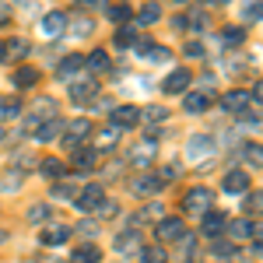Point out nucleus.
I'll return each mask as SVG.
<instances>
[{"label": "nucleus", "mask_w": 263, "mask_h": 263, "mask_svg": "<svg viewBox=\"0 0 263 263\" xmlns=\"http://www.w3.org/2000/svg\"><path fill=\"white\" fill-rule=\"evenodd\" d=\"M35 81H39V70H35V67H18V70H14V84H18V88H32Z\"/></svg>", "instance_id": "bb28decb"}, {"label": "nucleus", "mask_w": 263, "mask_h": 263, "mask_svg": "<svg viewBox=\"0 0 263 263\" xmlns=\"http://www.w3.org/2000/svg\"><path fill=\"white\" fill-rule=\"evenodd\" d=\"M207 4H224V0H207Z\"/></svg>", "instance_id": "5fc2aeb1"}, {"label": "nucleus", "mask_w": 263, "mask_h": 263, "mask_svg": "<svg viewBox=\"0 0 263 263\" xmlns=\"http://www.w3.org/2000/svg\"><path fill=\"white\" fill-rule=\"evenodd\" d=\"M249 162L263 165V144H253V147H249Z\"/></svg>", "instance_id": "a18cd8bd"}, {"label": "nucleus", "mask_w": 263, "mask_h": 263, "mask_svg": "<svg viewBox=\"0 0 263 263\" xmlns=\"http://www.w3.org/2000/svg\"><path fill=\"white\" fill-rule=\"evenodd\" d=\"M158 18H162V7H158V4H147V7H141V14H137L141 25H155Z\"/></svg>", "instance_id": "2f4dec72"}, {"label": "nucleus", "mask_w": 263, "mask_h": 263, "mask_svg": "<svg viewBox=\"0 0 263 263\" xmlns=\"http://www.w3.org/2000/svg\"><path fill=\"white\" fill-rule=\"evenodd\" d=\"M63 28H67V18H63L60 11H53V14L42 18V32H46V35H60Z\"/></svg>", "instance_id": "5701e85b"}, {"label": "nucleus", "mask_w": 263, "mask_h": 263, "mask_svg": "<svg viewBox=\"0 0 263 263\" xmlns=\"http://www.w3.org/2000/svg\"><path fill=\"white\" fill-rule=\"evenodd\" d=\"M141 123V109L137 105H116L112 109V126L116 130H130V126H137Z\"/></svg>", "instance_id": "423d86ee"}, {"label": "nucleus", "mask_w": 263, "mask_h": 263, "mask_svg": "<svg viewBox=\"0 0 263 263\" xmlns=\"http://www.w3.org/2000/svg\"><path fill=\"white\" fill-rule=\"evenodd\" d=\"M78 232H81V235H88V239H91V235H95V221H81V224H78Z\"/></svg>", "instance_id": "de8ad7c7"}, {"label": "nucleus", "mask_w": 263, "mask_h": 263, "mask_svg": "<svg viewBox=\"0 0 263 263\" xmlns=\"http://www.w3.org/2000/svg\"><path fill=\"white\" fill-rule=\"evenodd\" d=\"M224 224H228V218H224L221 211H203V214H200V232H203V235H211V239L224 235Z\"/></svg>", "instance_id": "39448f33"}, {"label": "nucleus", "mask_w": 263, "mask_h": 263, "mask_svg": "<svg viewBox=\"0 0 263 263\" xmlns=\"http://www.w3.org/2000/svg\"><path fill=\"white\" fill-rule=\"evenodd\" d=\"M95 211H99V218H112V214H116V203H112V200H102Z\"/></svg>", "instance_id": "79ce46f5"}, {"label": "nucleus", "mask_w": 263, "mask_h": 263, "mask_svg": "<svg viewBox=\"0 0 263 263\" xmlns=\"http://www.w3.org/2000/svg\"><path fill=\"white\" fill-rule=\"evenodd\" d=\"M214 207V193L207 190V186H193L186 197H182V211L186 214H203V211H211Z\"/></svg>", "instance_id": "f257e3e1"}, {"label": "nucleus", "mask_w": 263, "mask_h": 263, "mask_svg": "<svg viewBox=\"0 0 263 263\" xmlns=\"http://www.w3.org/2000/svg\"><path fill=\"white\" fill-rule=\"evenodd\" d=\"M28 53V39H11V42H4V60H18V57H25Z\"/></svg>", "instance_id": "a878e982"}, {"label": "nucleus", "mask_w": 263, "mask_h": 263, "mask_svg": "<svg viewBox=\"0 0 263 263\" xmlns=\"http://www.w3.org/2000/svg\"><path fill=\"white\" fill-rule=\"evenodd\" d=\"M214 256H235V242H214Z\"/></svg>", "instance_id": "a19ab883"}, {"label": "nucleus", "mask_w": 263, "mask_h": 263, "mask_svg": "<svg viewBox=\"0 0 263 263\" xmlns=\"http://www.w3.org/2000/svg\"><path fill=\"white\" fill-rule=\"evenodd\" d=\"M224 193H246V190H249V176H246L242 168H232V172H228V176H224Z\"/></svg>", "instance_id": "dca6fc26"}, {"label": "nucleus", "mask_w": 263, "mask_h": 263, "mask_svg": "<svg viewBox=\"0 0 263 263\" xmlns=\"http://www.w3.org/2000/svg\"><path fill=\"white\" fill-rule=\"evenodd\" d=\"M141 120L165 123V120H168V109H162V105H147V109H141Z\"/></svg>", "instance_id": "473e14b6"}, {"label": "nucleus", "mask_w": 263, "mask_h": 263, "mask_svg": "<svg viewBox=\"0 0 263 263\" xmlns=\"http://www.w3.org/2000/svg\"><path fill=\"white\" fill-rule=\"evenodd\" d=\"M134 249H141V232H134V228H130V232L116 235V253L126 256V253H134Z\"/></svg>", "instance_id": "aec40b11"}, {"label": "nucleus", "mask_w": 263, "mask_h": 263, "mask_svg": "<svg viewBox=\"0 0 263 263\" xmlns=\"http://www.w3.org/2000/svg\"><path fill=\"white\" fill-rule=\"evenodd\" d=\"M141 263H168V253L162 246H144L141 249Z\"/></svg>", "instance_id": "cd10ccee"}, {"label": "nucleus", "mask_w": 263, "mask_h": 263, "mask_svg": "<svg viewBox=\"0 0 263 263\" xmlns=\"http://www.w3.org/2000/svg\"><path fill=\"white\" fill-rule=\"evenodd\" d=\"M105 14H109V21H116V25H126V21L134 18V11H130L126 4H112V7H109Z\"/></svg>", "instance_id": "c85d7f7f"}, {"label": "nucleus", "mask_w": 263, "mask_h": 263, "mask_svg": "<svg viewBox=\"0 0 263 263\" xmlns=\"http://www.w3.org/2000/svg\"><path fill=\"white\" fill-rule=\"evenodd\" d=\"M49 214H53V207H49V203H35V207H32V211H28V221H49Z\"/></svg>", "instance_id": "c9c22d12"}, {"label": "nucleus", "mask_w": 263, "mask_h": 263, "mask_svg": "<svg viewBox=\"0 0 263 263\" xmlns=\"http://www.w3.org/2000/svg\"><path fill=\"white\" fill-rule=\"evenodd\" d=\"M242 39H246L242 28H232V25L221 28V42H224V46H242Z\"/></svg>", "instance_id": "72a5a7b5"}, {"label": "nucleus", "mask_w": 263, "mask_h": 263, "mask_svg": "<svg viewBox=\"0 0 263 263\" xmlns=\"http://www.w3.org/2000/svg\"><path fill=\"white\" fill-rule=\"evenodd\" d=\"M60 134H63V144H70V147H81L84 137H91V123H88V120H67Z\"/></svg>", "instance_id": "20e7f679"}, {"label": "nucleus", "mask_w": 263, "mask_h": 263, "mask_svg": "<svg viewBox=\"0 0 263 263\" xmlns=\"http://www.w3.org/2000/svg\"><path fill=\"white\" fill-rule=\"evenodd\" d=\"M60 130H63V120H57V116H53V120L39 123V130H35V141H53Z\"/></svg>", "instance_id": "393cba45"}, {"label": "nucleus", "mask_w": 263, "mask_h": 263, "mask_svg": "<svg viewBox=\"0 0 263 263\" xmlns=\"http://www.w3.org/2000/svg\"><path fill=\"white\" fill-rule=\"evenodd\" d=\"M249 91H242V88H232V91H224L221 95V109L224 112H246V105H249Z\"/></svg>", "instance_id": "9b49d317"}, {"label": "nucleus", "mask_w": 263, "mask_h": 263, "mask_svg": "<svg viewBox=\"0 0 263 263\" xmlns=\"http://www.w3.org/2000/svg\"><path fill=\"white\" fill-rule=\"evenodd\" d=\"M99 95V84L91 81V78H81V81H74L70 84V99L78 102V105H88V102Z\"/></svg>", "instance_id": "9d476101"}, {"label": "nucleus", "mask_w": 263, "mask_h": 263, "mask_svg": "<svg viewBox=\"0 0 263 263\" xmlns=\"http://www.w3.org/2000/svg\"><path fill=\"white\" fill-rule=\"evenodd\" d=\"M253 249H256V256H263V232H260V239H256V246H253Z\"/></svg>", "instance_id": "603ef678"}, {"label": "nucleus", "mask_w": 263, "mask_h": 263, "mask_svg": "<svg viewBox=\"0 0 263 263\" xmlns=\"http://www.w3.org/2000/svg\"><path fill=\"white\" fill-rule=\"evenodd\" d=\"M249 214H263V190L260 193H246V203H242Z\"/></svg>", "instance_id": "f704fd0d"}, {"label": "nucleus", "mask_w": 263, "mask_h": 263, "mask_svg": "<svg viewBox=\"0 0 263 263\" xmlns=\"http://www.w3.org/2000/svg\"><path fill=\"white\" fill-rule=\"evenodd\" d=\"M214 151H218L214 137H203V134L190 137V144H186V158H190V162H203V158H214Z\"/></svg>", "instance_id": "7ed1b4c3"}, {"label": "nucleus", "mask_w": 263, "mask_h": 263, "mask_svg": "<svg viewBox=\"0 0 263 263\" xmlns=\"http://www.w3.org/2000/svg\"><path fill=\"white\" fill-rule=\"evenodd\" d=\"M7 18H11V11H7V4H0V25H7Z\"/></svg>", "instance_id": "3c124183"}, {"label": "nucleus", "mask_w": 263, "mask_h": 263, "mask_svg": "<svg viewBox=\"0 0 263 263\" xmlns=\"http://www.w3.org/2000/svg\"><path fill=\"white\" fill-rule=\"evenodd\" d=\"M84 67V57H78V53H70V57H63L60 67H57V78H78Z\"/></svg>", "instance_id": "f3484780"}, {"label": "nucleus", "mask_w": 263, "mask_h": 263, "mask_svg": "<svg viewBox=\"0 0 263 263\" xmlns=\"http://www.w3.org/2000/svg\"><path fill=\"white\" fill-rule=\"evenodd\" d=\"M0 53H4V46H0Z\"/></svg>", "instance_id": "4d7b16f0"}, {"label": "nucleus", "mask_w": 263, "mask_h": 263, "mask_svg": "<svg viewBox=\"0 0 263 263\" xmlns=\"http://www.w3.org/2000/svg\"><path fill=\"white\" fill-rule=\"evenodd\" d=\"M249 99H256V102H263V78L256 84H253V91H249Z\"/></svg>", "instance_id": "09e8293b"}, {"label": "nucleus", "mask_w": 263, "mask_h": 263, "mask_svg": "<svg viewBox=\"0 0 263 263\" xmlns=\"http://www.w3.org/2000/svg\"><path fill=\"white\" fill-rule=\"evenodd\" d=\"M224 235H228L232 242H242V239H253V235H256V228H253V221L239 218V221H228V224H224Z\"/></svg>", "instance_id": "ddd939ff"}, {"label": "nucleus", "mask_w": 263, "mask_h": 263, "mask_svg": "<svg viewBox=\"0 0 263 263\" xmlns=\"http://www.w3.org/2000/svg\"><path fill=\"white\" fill-rule=\"evenodd\" d=\"M53 197L67 200V197H78V193H74V186H70V182H57V186H53Z\"/></svg>", "instance_id": "ea45409f"}, {"label": "nucleus", "mask_w": 263, "mask_h": 263, "mask_svg": "<svg viewBox=\"0 0 263 263\" xmlns=\"http://www.w3.org/2000/svg\"><path fill=\"white\" fill-rule=\"evenodd\" d=\"M84 63H88V67H91L95 74H105V70H109V57H105L102 49H95V53H91V57H88Z\"/></svg>", "instance_id": "7c9ffc66"}, {"label": "nucleus", "mask_w": 263, "mask_h": 263, "mask_svg": "<svg viewBox=\"0 0 263 263\" xmlns=\"http://www.w3.org/2000/svg\"><path fill=\"white\" fill-rule=\"evenodd\" d=\"M141 218H162V203H144Z\"/></svg>", "instance_id": "37998d69"}, {"label": "nucleus", "mask_w": 263, "mask_h": 263, "mask_svg": "<svg viewBox=\"0 0 263 263\" xmlns=\"http://www.w3.org/2000/svg\"><path fill=\"white\" fill-rule=\"evenodd\" d=\"M0 141H4V126H0Z\"/></svg>", "instance_id": "6e6d98bb"}, {"label": "nucleus", "mask_w": 263, "mask_h": 263, "mask_svg": "<svg viewBox=\"0 0 263 263\" xmlns=\"http://www.w3.org/2000/svg\"><path fill=\"white\" fill-rule=\"evenodd\" d=\"M155 155H158V141H151V137H147V141H141L134 151H130V162L137 165V168H144V165L155 162Z\"/></svg>", "instance_id": "1a4fd4ad"}, {"label": "nucleus", "mask_w": 263, "mask_h": 263, "mask_svg": "<svg viewBox=\"0 0 263 263\" xmlns=\"http://www.w3.org/2000/svg\"><path fill=\"white\" fill-rule=\"evenodd\" d=\"M99 260H102V253H99V246H95V242L74 249V256H70V263H99Z\"/></svg>", "instance_id": "4be33fe9"}, {"label": "nucleus", "mask_w": 263, "mask_h": 263, "mask_svg": "<svg viewBox=\"0 0 263 263\" xmlns=\"http://www.w3.org/2000/svg\"><path fill=\"white\" fill-rule=\"evenodd\" d=\"M95 162H99V151L95 147H74V168L88 172V168H95Z\"/></svg>", "instance_id": "6ab92c4d"}, {"label": "nucleus", "mask_w": 263, "mask_h": 263, "mask_svg": "<svg viewBox=\"0 0 263 263\" xmlns=\"http://www.w3.org/2000/svg\"><path fill=\"white\" fill-rule=\"evenodd\" d=\"M162 190V179L158 176H141V179H134V193L137 197H151V193H158Z\"/></svg>", "instance_id": "412c9836"}, {"label": "nucleus", "mask_w": 263, "mask_h": 263, "mask_svg": "<svg viewBox=\"0 0 263 263\" xmlns=\"http://www.w3.org/2000/svg\"><path fill=\"white\" fill-rule=\"evenodd\" d=\"M137 53H141L144 60H151V63H168V60H172V53H168V49L151 46V42H141V46H137Z\"/></svg>", "instance_id": "a211bd4d"}, {"label": "nucleus", "mask_w": 263, "mask_h": 263, "mask_svg": "<svg viewBox=\"0 0 263 263\" xmlns=\"http://www.w3.org/2000/svg\"><path fill=\"white\" fill-rule=\"evenodd\" d=\"M91 28H95V25H91V21H88V18H81V21H74V25H70V32H74L78 39H84V35H88Z\"/></svg>", "instance_id": "58836bf2"}, {"label": "nucleus", "mask_w": 263, "mask_h": 263, "mask_svg": "<svg viewBox=\"0 0 263 263\" xmlns=\"http://www.w3.org/2000/svg\"><path fill=\"white\" fill-rule=\"evenodd\" d=\"M21 182H18V176H14V172H11V176H4V179H0V190H11V193H14V190H18Z\"/></svg>", "instance_id": "c03bdc74"}, {"label": "nucleus", "mask_w": 263, "mask_h": 263, "mask_svg": "<svg viewBox=\"0 0 263 263\" xmlns=\"http://www.w3.org/2000/svg\"><path fill=\"white\" fill-rule=\"evenodd\" d=\"M186 88H190V70H186V67H176V70H172V74L162 81V91H165V95H182Z\"/></svg>", "instance_id": "0eeeda50"}, {"label": "nucleus", "mask_w": 263, "mask_h": 263, "mask_svg": "<svg viewBox=\"0 0 263 263\" xmlns=\"http://www.w3.org/2000/svg\"><path fill=\"white\" fill-rule=\"evenodd\" d=\"M176 4H182V0H176Z\"/></svg>", "instance_id": "bf43d9fd"}, {"label": "nucleus", "mask_w": 263, "mask_h": 263, "mask_svg": "<svg viewBox=\"0 0 263 263\" xmlns=\"http://www.w3.org/2000/svg\"><path fill=\"white\" fill-rule=\"evenodd\" d=\"M0 242H4V235H0Z\"/></svg>", "instance_id": "13d9d810"}, {"label": "nucleus", "mask_w": 263, "mask_h": 263, "mask_svg": "<svg viewBox=\"0 0 263 263\" xmlns=\"http://www.w3.org/2000/svg\"><path fill=\"white\" fill-rule=\"evenodd\" d=\"M102 200H105V190H102L99 182H95V186H88V190H81V193L74 197L78 211H84V214H88V211H95V207H99Z\"/></svg>", "instance_id": "6e6552de"}, {"label": "nucleus", "mask_w": 263, "mask_h": 263, "mask_svg": "<svg viewBox=\"0 0 263 263\" xmlns=\"http://www.w3.org/2000/svg\"><path fill=\"white\" fill-rule=\"evenodd\" d=\"M134 39H137V35H134L130 28H116V35H112V42H116L120 49H130V46H134Z\"/></svg>", "instance_id": "e433bc0d"}, {"label": "nucleus", "mask_w": 263, "mask_h": 263, "mask_svg": "<svg viewBox=\"0 0 263 263\" xmlns=\"http://www.w3.org/2000/svg\"><path fill=\"white\" fill-rule=\"evenodd\" d=\"M116 144H120V130H116V126H102L99 134H95V144H91V147H95V151H112Z\"/></svg>", "instance_id": "2eb2a0df"}, {"label": "nucleus", "mask_w": 263, "mask_h": 263, "mask_svg": "<svg viewBox=\"0 0 263 263\" xmlns=\"http://www.w3.org/2000/svg\"><path fill=\"white\" fill-rule=\"evenodd\" d=\"M186 53H190V57H200L203 46H200V42H190V46H186Z\"/></svg>", "instance_id": "8fccbe9b"}, {"label": "nucleus", "mask_w": 263, "mask_h": 263, "mask_svg": "<svg viewBox=\"0 0 263 263\" xmlns=\"http://www.w3.org/2000/svg\"><path fill=\"white\" fill-rule=\"evenodd\" d=\"M57 116V102L53 99H39L35 105H32V112H28V123L35 126V123H46V120H53Z\"/></svg>", "instance_id": "4468645a"}, {"label": "nucleus", "mask_w": 263, "mask_h": 263, "mask_svg": "<svg viewBox=\"0 0 263 263\" xmlns=\"http://www.w3.org/2000/svg\"><path fill=\"white\" fill-rule=\"evenodd\" d=\"M18 112H21V105H18V102H0V123L14 120Z\"/></svg>", "instance_id": "4c0bfd02"}, {"label": "nucleus", "mask_w": 263, "mask_h": 263, "mask_svg": "<svg viewBox=\"0 0 263 263\" xmlns=\"http://www.w3.org/2000/svg\"><path fill=\"white\" fill-rule=\"evenodd\" d=\"M91 4H102V0H81V7H91Z\"/></svg>", "instance_id": "864d4df0"}, {"label": "nucleus", "mask_w": 263, "mask_h": 263, "mask_svg": "<svg viewBox=\"0 0 263 263\" xmlns=\"http://www.w3.org/2000/svg\"><path fill=\"white\" fill-rule=\"evenodd\" d=\"M246 18H263V4H246Z\"/></svg>", "instance_id": "49530a36"}, {"label": "nucleus", "mask_w": 263, "mask_h": 263, "mask_svg": "<svg viewBox=\"0 0 263 263\" xmlns=\"http://www.w3.org/2000/svg\"><path fill=\"white\" fill-rule=\"evenodd\" d=\"M39 172L46 176V179H60V176H63V162H60V158H46V162L39 165Z\"/></svg>", "instance_id": "c756f323"}, {"label": "nucleus", "mask_w": 263, "mask_h": 263, "mask_svg": "<svg viewBox=\"0 0 263 263\" xmlns=\"http://www.w3.org/2000/svg\"><path fill=\"white\" fill-rule=\"evenodd\" d=\"M186 112H203V109H211V95L207 91H193V95H186Z\"/></svg>", "instance_id": "b1692460"}, {"label": "nucleus", "mask_w": 263, "mask_h": 263, "mask_svg": "<svg viewBox=\"0 0 263 263\" xmlns=\"http://www.w3.org/2000/svg\"><path fill=\"white\" fill-rule=\"evenodd\" d=\"M155 235H158V242H182L186 239V224H182V218H162L155 224Z\"/></svg>", "instance_id": "f03ea898"}, {"label": "nucleus", "mask_w": 263, "mask_h": 263, "mask_svg": "<svg viewBox=\"0 0 263 263\" xmlns=\"http://www.w3.org/2000/svg\"><path fill=\"white\" fill-rule=\"evenodd\" d=\"M67 239H70V224H46L39 235L42 246H63Z\"/></svg>", "instance_id": "f8f14e48"}]
</instances>
